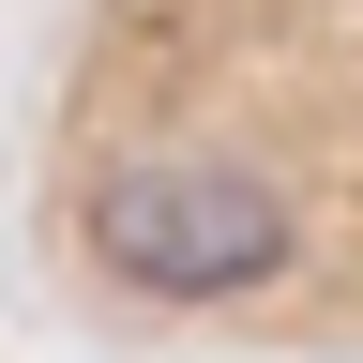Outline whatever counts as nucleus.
<instances>
[{
  "instance_id": "nucleus-1",
  "label": "nucleus",
  "mask_w": 363,
  "mask_h": 363,
  "mask_svg": "<svg viewBox=\"0 0 363 363\" xmlns=\"http://www.w3.org/2000/svg\"><path fill=\"white\" fill-rule=\"evenodd\" d=\"M76 227H91V257H106L136 303H242V288H272V272L303 257V227H288V197H272L257 167H182V152L106 167L76 197Z\"/></svg>"
}]
</instances>
